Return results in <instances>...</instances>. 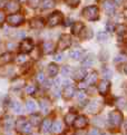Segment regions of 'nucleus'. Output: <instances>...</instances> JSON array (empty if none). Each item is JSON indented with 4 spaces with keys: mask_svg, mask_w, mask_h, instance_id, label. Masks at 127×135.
I'll return each mask as SVG.
<instances>
[{
    "mask_svg": "<svg viewBox=\"0 0 127 135\" xmlns=\"http://www.w3.org/2000/svg\"><path fill=\"white\" fill-rule=\"evenodd\" d=\"M26 61H27V57L23 55V54H20L19 56H17V59H16L17 64L21 65V64H23V62H26Z\"/></svg>",
    "mask_w": 127,
    "mask_h": 135,
    "instance_id": "e433bc0d",
    "label": "nucleus"
},
{
    "mask_svg": "<svg viewBox=\"0 0 127 135\" xmlns=\"http://www.w3.org/2000/svg\"><path fill=\"white\" fill-rule=\"evenodd\" d=\"M100 109H101V104H100V102H91V103H89V105H88V112L91 113V114L98 113Z\"/></svg>",
    "mask_w": 127,
    "mask_h": 135,
    "instance_id": "412c9836",
    "label": "nucleus"
},
{
    "mask_svg": "<svg viewBox=\"0 0 127 135\" xmlns=\"http://www.w3.org/2000/svg\"><path fill=\"white\" fill-rule=\"evenodd\" d=\"M71 45V38L69 35H61L59 40H58V44H57V49L59 51H62L69 48Z\"/></svg>",
    "mask_w": 127,
    "mask_h": 135,
    "instance_id": "20e7f679",
    "label": "nucleus"
},
{
    "mask_svg": "<svg viewBox=\"0 0 127 135\" xmlns=\"http://www.w3.org/2000/svg\"><path fill=\"white\" fill-rule=\"evenodd\" d=\"M100 135H107V134H105V133H101V134H100Z\"/></svg>",
    "mask_w": 127,
    "mask_h": 135,
    "instance_id": "8fccbe9b",
    "label": "nucleus"
},
{
    "mask_svg": "<svg viewBox=\"0 0 127 135\" xmlns=\"http://www.w3.org/2000/svg\"><path fill=\"white\" fill-rule=\"evenodd\" d=\"M97 89H98V93L100 95L106 96L110 90V81L108 79H102L99 83V85L97 86Z\"/></svg>",
    "mask_w": 127,
    "mask_h": 135,
    "instance_id": "6e6552de",
    "label": "nucleus"
},
{
    "mask_svg": "<svg viewBox=\"0 0 127 135\" xmlns=\"http://www.w3.org/2000/svg\"><path fill=\"white\" fill-rule=\"evenodd\" d=\"M62 13L60 11H55L48 17V26L49 27H55L57 25H59L60 22H62Z\"/></svg>",
    "mask_w": 127,
    "mask_h": 135,
    "instance_id": "39448f33",
    "label": "nucleus"
},
{
    "mask_svg": "<svg viewBox=\"0 0 127 135\" xmlns=\"http://www.w3.org/2000/svg\"><path fill=\"white\" fill-rule=\"evenodd\" d=\"M30 123L35 124V125H39V124H40V116H39V115H32Z\"/></svg>",
    "mask_w": 127,
    "mask_h": 135,
    "instance_id": "4c0bfd02",
    "label": "nucleus"
},
{
    "mask_svg": "<svg viewBox=\"0 0 127 135\" xmlns=\"http://www.w3.org/2000/svg\"><path fill=\"white\" fill-rule=\"evenodd\" d=\"M47 71H48V75H49V77H56L58 71H59V68H58V66L55 64V62H50L49 65H48L47 67Z\"/></svg>",
    "mask_w": 127,
    "mask_h": 135,
    "instance_id": "6ab92c4d",
    "label": "nucleus"
},
{
    "mask_svg": "<svg viewBox=\"0 0 127 135\" xmlns=\"http://www.w3.org/2000/svg\"><path fill=\"white\" fill-rule=\"evenodd\" d=\"M100 134H101V132L99 131L98 128H92L88 133V135H100Z\"/></svg>",
    "mask_w": 127,
    "mask_h": 135,
    "instance_id": "79ce46f5",
    "label": "nucleus"
},
{
    "mask_svg": "<svg viewBox=\"0 0 127 135\" xmlns=\"http://www.w3.org/2000/svg\"><path fill=\"white\" fill-rule=\"evenodd\" d=\"M39 107L43 113H48V110H49V100L47 98H41L39 100Z\"/></svg>",
    "mask_w": 127,
    "mask_h": 135,
    "instance_id": "393cba45",
    "label": "nucleus"
},
{
    "mask_svg": "<svg viewBox=\"0 0 127 135\" xmlns=\"http://www.w3.org/2000/svg\"><path fill=\"white\" fill-rule=\"evenodd\" d=\"M115 103H116V105L118 106L119 108H124L125 105H126V98L125 97H120V98L117 99Z\"/></svg>",
    "mask_w": 127,
    "mask_h": 135,
    "instance_id": "c9c22d12",
    "label": "nucleus"
},
{
    "mask_svg": "<svg viewBox=\"0 0 127 135\" xmlns=\"http://www.w3.org/2000/svg\"><path fill=\"white\" fill-rule=\"evenodd\" d=\"M25 20L22 15H19V13H12L10 15L8 18H7V21L10 26H13V27H17V26H20L21 23Z\"/></svg>",
    "mask_w": 127,
    "mask_h": 135,
    "instance_id": "423d86ee",
    "label": "nucleus"
},
{
    "mask_svg": "<svg viewBox=\"0 0 127 135\" xmlns=\"http://www.w3.org/2000/svg\"><path fill=\"white\" fill-rule=\"evenodd\" d=\"M66 2H67L68 6L75 8V7L78 6V3H79V0H66Z\"/></svg>",
    "mask_w": 127,
    "mask_h": 135,
    "instance_id": "58836bf2",
    "label": "nucleus"
},
{
    "mask_svg": "<svg viewBox=\"0 0 127 135\" xmlns=\"http://www.w3.org/2000/svg\"><path fill=\"white\" fill-rule=\"evenodd\" d=\"M33 48V42L31 39H23L20 45H19V49L22 54H27V52H30Z\"/></svg>",
    "mask_w": 127,
    "mask_h": 135,
    "instance_id": "1a4fd4ad",
    "label": "nucleus"
},
{
    "mask_svg": "<svg viewBox=\"0 0 127 135\" xmlns=\"http://www.w3.org/2000/svg\"><path fill=\"white\" fill-rule=\"evenodd\" d=\"M53 44L51 41H46V42H43V45H42V49H43V52L45 54H51V52L53 51Z\"/></svg>",
    "mask_w": 127,
    "mask_h": 135,
    "instance_id": "bb28decb",
    "label": "nucleus"
},
{
    "mask_svg": "<svg viewBox=\"0 0 127 135\" xmlns=\"http://www.w3.org/2000/svg\"><path fill=\"white\" fill-rule=\"evenodd\" d=\"M124 70H125V74L127 75V64H126V66H125V68H124Z\"/></svg>",
    "mask_w": 127,
    "mask_h": 135,
    "instance_id": "de8ad7c7",
    "label": "nucleus"
},
{
    "mask_svg": "<svg viewBox=\"0 0 127 135\" xmlns=\"http://www.w3.org/2000/svg\"><path fill=\"white\" fill-rule=\"evenodd\" d=\"M97 38H98L99 41H106L108 39V33L106 31H99L98 35H97Z\"/></svg>",
    "mask_w": 127,
    "mask_h": 135,
    "instance_id": "f704fd0d",
    "label": "nucleus"
},
{
    "mask_svg": "<svg viewBox=\"0 0 127 135\" xmlns=\"http://www.w3.org/2000/svg\"><path fill=\"white\" fill-rule=\"evenodd\" d=\"M4 18H6V16H4V12L2 10H0V25H2V23L4 22Z\"/></svg>",
    "mask_w": 127,
    "mask_h": 135,
    "instance_id": "a18cd8bd",
    "label": "nucleus"
},
{
    "mask_svg": "<svg viewBox=\"0 0 127 135\" xmlns=\"http://www.w3.org/2000/svg\"><path fill=\"white\" fill-rule=\"evenodd\" d=\"M124 59H125V56H121V55H120V56H117V57H116V58H115V61H119V60H120V61H123Z\"/></svg>",
    "mask_w": 127,
    "mask_h": 135,
    "instance_id": "49530a36",
    "label": "nucleus"
},
{
    "mask_svg": "<svg viewBox=\"0 0 127 135\" xmlns=\"http://www.w3.org/2000/svg\"><path fill=\"white\" fill-rule=\"evenodd\" d=\"M72 78L77 81H80V80H84L85 77L87 76V70L82 67V68H78L75 71H72Z\"/></svg>",
    "mask_w": 127,
    "mask_h": 135,
    "instance_id": "9b49d317",
    "label": "nucleus"
},
{
    "mask_svg": "<svg viewBox=\"0 0 127 135\" xmlns=\"http://www.w3.org/2000/svg\"><path fill=\"white\" fill-rule=\"evenodd\" d=\"M53 59H55L56 61H61L62 60V54H61V52H59V54H56L55 56H53Z\"/></svg>",
    "mask_w": 127,
    "mask_h": 135,
    "instance_id": "c03bdc74",
    "label": "nucleus"
},
{
    "mask_svg": "<svg viewBox=\"0 0 127 135\" xmlns=\"http://www.w3.org/2000/svg\"><path fill=\"white\" fill-rule=\"evenodd\" d=\"M84 28H85V25L81 21H76V22H74V25L71 26V32L74 33V35H79Z\"/></svg>",
    "mask_w": 127,
    "mask_h": 135,
    "instance_id": "aec40b11",
    "label": "nucleus"
},
{
    "mask_svg": "<svg viewBox=\"0 0 127 135\" xmlns=\"http://www.w3.org/2000/svg\"><path fill=\"white\" fill-rule=\"evenodd\" d=\"M28 135H35V134H31V133H30V134H28Z\"/></svg>",
    "mask_w": 127,
    "mask_h": 135,
    "instance_id": "3c124183",
    "label": "nucleus"
},
{
    "mask_svg": "<svg viewBox=\"0 0 127 135\" xmlns=\"http://www.w3.org/2000/svg\"><path fill=\"white\" fill-rule=\"evenodd\" d=\"M75 94H76V89H75L74 86H71V85L65 86V88H64V90H62V96L66 100L72 98L75 96Z\"/></svg>",
    "mask_w": 127,
    "mask_h": 135,
    "instance_id": "9d476101",
    "label": "nucleus"
},
{
    "mask_svg": "<svg viewBox=\"0 0 127 135\" xmlns=\"http://www.w3.org/2000/svg\"><path fill=\"white\" fill-rule=\"evenodd\" d=\"M37 81H38L39 84L45 83V76H43V73H42V71L38 73V75H37Z\"/></svg>",
    "mask_w": 127,
    "mask_h": 135,
    "instance_id": "ea45409f",
    "label": "nucleus"
},
{
    "mask_svg": "<svg viewBox=\"0 0 127 135\" xmlns=\"http://www.w3.org/2000/svg\"><path fill=\"white\" fill-rule=\"evenodd\" d=\"M97 78H98V76H97L96 71H92V73H90V74H87V76L84 79V83L86 84V87L95 85L96 81H97Z\"/></svg>",
    "mask_w": 127,
    "mask_h": 135,
    "instance_id": "f8f14e48",
    "label": "nucleus"
},
{
    "mask_svg": "<svg viewBox=\"0 0 127 135\" xmlns=\"http://www.w3.org/2000/svg\"><path fill=\"white\" fill-rule=\"evenodd\" d=\"M94 62H95V56L92 54H88L85 57V59L81 61V64H82V67H84V68H89V67L92 66Z\"/></svg>",
    "mask_w": 127,
    "mask_h": 135,
    "instance_id": "f3484780",
    "label": "nucleus"
},
{
    "mask_svg": "<svg viewBox=\"0 0 127 135\" xmlns=\"http://www.w3.org/2000/svg\"><path fill=\"white\" fill-rule=\"evenodd\" d=\"M36 90H37V87L35 85H27L25 88L26 94H28V95H33L36 93Z\"/></svg>",
    "mask_w": 127,
    "mask_h": 135,
    "instance_id": "473e14b6",
    "label": "nucleus"
},
{
    "mask_svg": "<svg viewBox=\"0 0 127 135\" xmlns=\"http://www.w3.org/2000/svg\"><path fill=\"white\" fill-rule=\"evenodd\" d=\"M7 135H8V134H7Z\"/></svg>",
    "mask_w": 127,
    "mask_h": 135,
    "instance_id": "864d4df0",
    "label": "nucleus"
},
{
    "mask_svg": "<svg viewBox=\"0 0 127 135\" xmlns=\"http://www.w3.org/2000/svg\"><path fill=\"white\" fill-rule=\"evenodd\" d=\"M102 7H104V10L107 15H113L115 12V3L114 1H111V0H105L104 3H102Z\"/></svg>",
    "mask_w": 127,
    "mask_h": 135,
    "instance_id": "ddd939ff",
    "label": "nucleus"
},
{
    "mask_svg": "<svg viewBox=\"0 0 127 135\" xmlns=\"http://www.w3.org/2000/svg\"><path fill=\"white\" fill-rule=\"evenodd\" d=\"M20 1H26V0H20Z\"/></svg>",
    "mask_w": 127,
    "mask_h": 135,
    "instance_id": "603ef678",
    "label": "nucleus"
},
{
    "mask_svg": "<svg viewBox=\"0 0 127 135\" xmlns=\"http://www.w3.org/2000/svg\"><path fill=\"white\" fill-rule=\"evenodd\" d=\"M11 108L13 109V112L14 113H21V110H22V107H21V104L19 103V102H12L11 103Z\"/></svg>",
    "mask_w": 127,
    "mask_h": 135,
    "instance_id": "2f4dec72",
    "label": "nucleus"
},
{
    "mask_svg": "<svg viewBox=\"0 0 127 135\" xmlns=\"http://www.w3.org/2000/svg\"><path fill=\"white\" fill-rule=\"evenodd\" d=\"M26 108H27L28 112L33 113L36 110V108H37V105H36V103L33 102V100L29 99V100H27V103H26Z\"/></svg>",
    "mask_w": 127,
    "mask_h": 135,
    "instance_id": "c85d7f7f",
    "label": "nucleus"
},
{
    "mask_svg": "<svg viewBox=\"0 0 127 135\" xmlns=\"http://www.w3.org/2000/svg\"><path fill=\"white\" fill-rule=\"evenodd\" d=\"M114 29H115V27H114L113 23L108 22V23L106 25V31H108V32H113V31H114Z\"/></svg>",
    "mask_w": 127,
    "mask_h": 135,
    "instance_id": "a19ab883",
    "label": "nucleus"
},
{
    "mask_svg": "<svg viewBox=\"0 0 127 135\" xmlns=\"http://www.w3.org/2000/svg\"><path fill=\"white\" fill-rule=\"evenodd\" d=\"M77 97H78V99H79L80 102H84V100H85V97H86V95H85L84 91L80 90V91H79V94L77 95Z\"/></svg>",
    "mask_w": 127,
    "mask_h": 135,
    "instance_id": "37998d69",
    "label": "nucleus"
},
{
    "mask_svg": "<svg viewBox=\"0 0 127 135\" xmlns=\"http://www.w3.org/2000/svg\"><path fill=\"white\" fill-rule=\"evenodd\" d=\"M92 35H94V33H92L91 29H89V28H86V27L79 33V36H80V38L82 40H89V39H91Z\"/></svg>",
    "mask_w": 127,
    "mask_h": 135,
    "instance_id": "5701e85b",
    "label": "nucleus"
},
{
    "mask_svg": "<svg viewBox=\"0 0 127 135\" xmlns=\"http://www.w3.org/2000/svg\"><path fill=\"white\" fill-rule=\"evenodd\" d=\"M85 55V51L82 49H74L69 52V57L75 60H80Z\"/></svg>",
    "mask_w": 127,
    "mask_h": 135,
    "instance_id": "a211bd4d",
    "label": "nucleus"
},
{
    "mask_svg": "<svg viewBox=\"0 0 127 135\" xmlns=\"http://www.w3.org/2000/svg\"><path fill=\"white\" fill-rule=\"evenodd\" d=\"M82 17L89 21H96L99 19V10L96 6H88L82 10Z\"/></svg>",
    "mask_w": 127,
    "mask_h": 135,
    "instance_id": "f03ea898",
    "label": "nucleus"
},
{
    "mask_svg": "<svg viewBox=\"0 0 127 135\" xmlns=\"http://www.w3.org/2000/svg\"><path fill=\"white\" fill-rule=\"evenodd\" d=\"M45 26V22H43V19L42 18H33L30 20V27L32 29H41V28Z\"/></svg>",
    "mask_w": 127,
    "mask_h": 135,
    "instance_id": "dca6fc26",
    "label": "nucleus"
},
{
    "mask_svg": "<svg viewBox=\"0 0 127 135\" xmlns=\"http://www.w3.org/2000/svg\"><path fill=\"white\" fill-rule=\"evenodd\" d=\"M51 120L49 118H45L41 122V129H42V132L43 133H49L51 131Z\"/></svg>",
    "mask_w": 127,
    "mask_h": 135,
    "instance_id": "b1692460",
    "label": "nucleus"
},
{
    "mask_svg": "<svg viewBox=\"0 0 127 135\" xmlns=\"http://www.w3.org/2000/svg\"><path fill=\"white\" fill-rule=\"evenodd\" d=\"M2 126L4 129L7 131H10L13 127V118L10 116V115H6L3 118H2Z\"/></svg>",
    "mask_w": 127,
    "mask_h": 135,
    "instance_id": "2eb2a0df",
    "label": "nucleus"
},
{
    "mask_svg": "<svg viewBox=\"0 0 127 135\" xmlns=\"http://www.w3.org/2000/svg\"><path fill=\"white\" fill-rule=\"evenodd\" d=\"M55 6V1L53 0H43L42 1V8L43 9H49Z\"/></svg>",
    "mask_w": 127,
    "mask_h": 135,
    "instance_id": "72a5a7b5",
    "label": "nucleus"
},
{
    "mask_svg": "<svg viewBox=\"0 0 127 135\" xmlns=\"http://www.w3.org/2000/svg\"><path fill=\"white\" fill-rule=\"evenodd\" d=\"M101 71H102V76L105 77V79H109V78H111V76H113V71H111L108 67H106V66L102 67Z\"/></svg>",
    "mask_w": 127,
    "mask_h": 135,
    "instance_id": "c756f323",
    "label": "nucleus"
},
{
    "mask_svg": "<svg viewBox=\"0 0 127 135\" xmlns=\"http://www.w3.org/2000/svg\"><path fill=\"white\" fill-rule=\"evenodd\" d=\"M16 129L21 135H28L31 133V123L28 122L26 117H19L14 123Z\"/></svg>",
    "mask_w": 127,
    "mask_h": 135,
    "instance_id": "f257e3e1",
    "label": "nucleus"
},
{
    "mask_svg": "<svg viewBox=\"0 0 127 135\" xmlns=\"http://www.w3.org/2000/svg\"><path fill=\"white\" fill-rule=\"evenodd\" d=\"M61 74H62V76H64V77H68V76H70V75L72 74V69H71V67H70V66H68V65L64 66L62 68H61Z\"/></svg>",
    "mask_w": 127,
    "mask_h": 135,
    "instance_id": "7c9ffc66",
    "label": "nucleus"
},
{
    "mask_svg": "<svg viewBox=\"0 0 127 135\" xmlns=\"http://www.w3.org/2000/svg\"><path fill=\"white\" fill-rule=\"evenodd\" d=\"M87 124H88V118H87L85 115H79V116H76L74 123V127L76 129H82L87 126Z\"/></svg>",
    "mask_w": 127,
    "mask_h": 135,
    "instance_id": "0eeeda50",
    "label": "nucleus"
},
{
    "mask_svg": "<svg viewBox=\"0 0 127 135\" xmlns=\"http://www.w3.org/2000/svg\"><path fill=\"white\" fill-rule=\"evenodd\" d=\"M12 59H13V56H12L11 52H4V54H2L0 56V61H1L2 64L10 62V61H12Z\"/></svg>",
    "mask_w": 127,
    "mask_h": 135,
    "instance_id": "a878e982",
    "label": "nucleus"
},
{
    "mask_svg": "<svg viewBox=\"0 0 127 135\" xmlns=\"http://www.w3.org/2000/svg\"><path fill=\"white\" fill-rule=\"evenodd\" d=\"M51 132L52 134L55 135H58L62 132V123L60 120H56V122H53L52 125H51Z\"/></svg>",
    "mask_w": 127,
    "mask_h": 135,
    "instance_id": "4be33fe9",
    "label": "nucleus"
},
{
    "mask_svg": "<svg viewBox=\"0 0 127 135\" xmlns=\"http://www.w3.org/2000/svg\"><path fill=\"white\" fill-rule=\"evenodd\" d=\"M7 10L10 11L12 13H16L17 11H19V9H20V4H19V2L17 1V0H10L8 3H7Z\"/></svg>",
    "mask_w": 127,
    "mask_h": 135,
    "instance_id": "4468645a",
    "label": "nucleus"
},
{
    "mask_svg": "<svg viewBox=\"0 0 127 135\" xmlns=\"http://www.w3.org/2000/svg\"><path fill=\"white\" fill-rule=\"evenodd\" d=\"M108 120H109L111 126L118 127V126H120V124L123 123V114H121V112L118 109L111 110L108 114Z\"/></svg>",
    "mask_w": 127,
    "mask_h": 135,
    "instance_id": "7ed1b4c3",
    "label": "nucleus"
},
{
    "mask_svg": "<svg viewBox=\"0 0 127 135\" xmlns=\"http://www.w3.org/2000/svg\"><path fill=\"white\" fill-rule=\"evenodd\" d=\"M76 118V114L75 113H68L66 116H65V123L68 125V126H70V125H72V123H74V120Z\"/></svg>",
    "mask_w": 127,
    "mask_h": 135,
    "instance_id": "cd10ccee",
    "label": "nucleus"
},
{
    "mask_svg": "<svg viewBox=\"0 0 127 135\" xmlns=\"http://www.w3.org/2000/svg\"><path fill=\"white\" fill-rule=\"evenodd\" d=\"M124 126H125V129H126V131H127V120H126V122H125V125H124Z\"/></svg>",
    "mask_w": 127,
    "mask_h": 135,
    "instance_id": "09e8293b",
    "label": "nucleus"
}]
</instances>
